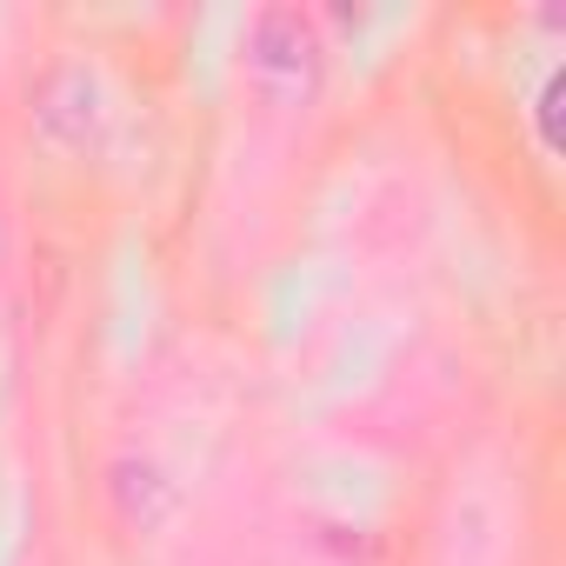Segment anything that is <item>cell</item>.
<instances>
[{"label": "cell", "mask_w": 566, "mask_h": 566, "mask_svg": "<svg viewBox=\"0 0 566 566\" xmlns=\"http://www.w3.org/2000/svg\"><path fill=\"white\" fill-rule=\"evenodd\" d=\"M321 67H327V41L314 28L307 8H294V0H273V8H260L247 21V74L280 94V101H307L321 87Z\"/></svg>", "instance_id": "6da1fadb"}, {"label": "cell", "mask_w": 566, "mask_h": 566, "mask_svg": "<svg viewBox=\"0 0 566 566\" xmlns=\"http://www.w3.org/2000/svg\"><path fill=\"white\" fill-rule=\"evenodd\" d=\"M94 101H101V94H94V74L74 67V61H61V67H48L41 87H34V120H41L54 140H87Z\"/></svg>", "instance_id": "7a4b0ae2"}, {"label": "cell", "mask_w": 566, "mask_h": 566, "mask_svg": "<svg viewBox=\"0 0 566 566\" xmlns=\"http://www.w3.org/2000/svg\"><path fill=\"white\" fill-rule=\"evenodd\" d=\"M559 94H566V74L553 67L546 87H539V101H533V114H539V140H546V147H559Z\"/></svg>", "instance_id": "3957f363"}]
</instances>
